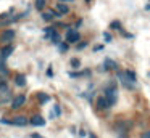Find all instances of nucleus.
Segmentation results:
<instances>
[{"label":"nucleus","mask_w":150,"mask_h":138,"mask_svg":"<svg viewBox=\"0 0 150 138\" xmlns=\"http://www.w3.org/2000/svg\"><path fill=\"white\" fill-rule=\"evenodd\" d=\"M37 98L40 99V103H47V101H50V96L47 95V93H42V92L37 93Z\"/></svg>","instance_id":"13"},{"label":"nucleus","mask_w":150,"mask_h":138,"mask_svg":"<svg viewBox=\"0 0 150 138\" xmlns=\"http://www.w3.org/2000/svg\"><path fill=\"white\" fill-rule=\"evenodd\" d=\"M31 138H44L42 135H39V133H33L31 135Z\"/></svg>","instance_id":"25"},{"label":"nucleus","mask_w":150,"mask_h":138,"mask_svg":"<svg viewBox=\"0 0 150 138\" xmlns=\"http://www.w3.org/2000/svg\"><path fill=\"white\" fill-rule=\"evenodd\" d=\"M11 53H13V47H11V45H7V47H4L2 50H0V61L4 63V61L7 60V58L10 56Z\"/></svg>","instance_id":"4"},{"label":"nucleus","mask_w":150,"mask_h":138,"mask_svg":"<svg viewBox=\"0 0 150 138\" xmlns=\"http://www.w3.org/2000/svg\"><path fill=\"white\" fill-rule=\"evenodd\" d=\"M24 103H26V95H18L16 98L13 99V103H11V108H13V109H18V108H21Z\"/></svg>","instance_id":"5"},{"label":"nucleus","mask_w":150,"mask_h":138,"mask_svg":"<svg viewBox=\"0 0 150 138\" xmlns=\"http://www.w3.org/2000/svg\"><path fill=\"white\" fill-rule=\"evenodd\" d=\"M57 8H58V13L60 15H66V13L69 11V8L66 5H63V3H58V6H57Z\"/></svg>","instance_id":"14"},{"label":"nucleus","mask_w":150,"mask_h":138,"mask_svg":"<svg viewBox=\"0 0 150 138\" xmlns=\"http://www.w3.org/2000/svg\"><path fill=\"white\" fill-rule=\"evenodd\" d=\"M97 104H98V108H100V109H105V108H110V104H108V103H107V99H105V96H100V98H98L97 99Z\"/></svg>","instance_id":"9"},{"label":"nucleus","mask_w":150,"mask_h":138,"mask_svg":"<svg viewBox=\"0 0 150 138\" xmlns=\"http://www.w3.org/2000/svg\"><path fill=\"white\" fill-rule=\"evenodd\" d=\"M11 125H16V127H26L28 124H29V119L26 117V116H16V117L11 119Z\"/></svg>","instance_id":"2"},{"label":"nucleus","mask_w":150,"mask_h":138,"mask_svg":"<svg viewBox=\"0 0 150 138\" xmlns=\"http://www.w3.org/2000/svg\"><path fill=\"white\" fill-rule=\"evenodd\" d=\"M120 79L123 80V83L127 87V88H132V85H134V83H132V82H129V79H127V77L124 76V74H120Z\"/></svg>","instance_id":"12"},{"label":"nucleus","mask_w":150,"mask_h":138,"mask_svg":"<svg viewBox=\"0 0 150 138\" xmlns=\"http://www.w3.org/2000/svg\"><path fill=\"white\" fill-rule=\"evenodd\" d=\"M103 96H105V99H107V103L110 106H113L115 103L118 101V92H116V88H113V87H108V88L105 90Z\"/></svg>","instance_id":"1"},{"label":"nucleus","mask_w":150,"mask_h":138,"mask_svg":"<svg viewBox=\"0 0 150 138\" xmlns=\"http://www.w3.org/2000/svg\"><path fill=\"white\" fill-rule=\"evenodd\" d=\"M15 83H16L18 87H24V85H26V76L18 74V76L15 77Z\"/></svg>","instance_id":"8"},{"label":"nucleus","mask_w":150,"mask_h":138,"mask_svg":"<svg viewBox=\"0 0 150 138\" xmlns=\"http://www.w3.org/2000/svg\"><path fill=\"white\" fill-rule=\"evenodd\" d=\"M86 45H87V43H86V42H81V43L78 45V50H82V48H84Z\"/></svg>","instance_id":"24"},{"label":"nucleus","mask_w":150,"mask_h":138,"mask_svg":"<svg viewBox=\"0 0 150 138\" xmlns=\"http://www.w3.org/2000/svg\"><path fill=\"white\" fill-rule=\"evenodd\" d=\"M103 69H116V63L113 60H107L103 64Z\"/></svg>","instance_id":"10"},{"label":"nucleus","mask_w":150,"mask_h":138,"mask_svg":"<svg viewBox=\"0 0 150 138\" xmlns=\"http://www.w3.org/2000/svg\"><path fill=\"white\" fill-rule=\"evenodd\" d=\"M105 40H107V42H110V40H111V37H110V34H105Z\"/></svg>","instance_id":"26"},{"label":"nucleus","mask_w":150,"mask_h":138,"mask_svg":"<svg viewBox=\"0 0 150 138\" xmlns=\"http://www.w3.org/2000/svg\"><path fill=\"white\" fill-rule=\"evenodd\" d=\"M58 47H60V51H62V53H65V51H68V43H60Z\"/></svg>","instance_id":"17"},{"label":"nucleus","mask_w":150,"mask_h":138,"mask_svg":"<svg viewBox=\"0 0 150 138\" xmlns=\"http://www.w3.org/2000/svg\"><path fill=\"white\" fill-rule=\"evenodd\" d=\"M52 16H53V13H45V15H44V19H45V21H50Z\"/></svg>","instance_id":"19"},{"label":"nucleus","mask_w":150,"mask_h":138,"mask_svg":"<svg viewBox=\"0 0 150 138\" xmlns=\"http://www.w3.org/2000/svg\"><path fill=\"white\" fill-rule=\"evenodd\" d=\"M53 109H55V116H60V112H62L60 106H58V104H55V106H53Z\"/></svg>","instance_id":"21"},{"label":"nucleus","mask_w":150,"mask_h":138,"mask_svg":"<svg viewBox=\"0 0 150 138\" xmlns=\"http://www.w3.org/2000/svg\"><path fill=\"white\" fill-rule=\"evenodd\" d=\"M0 72L2 74H8V69H7V66H5L2 61H0Z\"/></svg>","instance_id":"16"},{"label":"nucleus","mask_w":150,"mask_h":138,"mask_svg":"<svg viewBox=\"0 0 150 138\" xmlns=\"http://www.w3.org/2000/svg\"><path fill=\"white\" fill-rule=\"evenodd\" d=\"M47 77H53V69H52V67L47 69Z\"/></svg>","instance_id":"22"},{"label":"nucleus","mask_w":150,"mask_h":138,"mask_svg":"<svg viewBox=\"0 0 150 138\" xmlns=\"http://www.w3.org/2000/svg\"><path fill=\"white\" fill-rule=\"evenodd\" d=\"M102 50V45H97V47H95V50L94 51H100Z\"/></svg>","instance_id":"27"},{"label":"nucleus","mask_w":150,"mask_h":138,"mask_svg":"<svg viewBox=\"0 0 150 138\" xmlns=\"http://www.w3.org/2000/svg\"><path fill=\"white\" fill-rule=\"evenodd\" d=\"M140 138H150V132H144V133L140 135Z\"/></svg>","instance_id":"23"},{"label":"nucleus","mask_w":150,"mask_h":138,"mask_svg":"<svg viewBox=\"0 0 150 138\" xmlns=\"http://www.w3.org/2000/svg\"><path fill=\"white\" fill-rule=\"evenodd\" d=\"M44 6H45V0H37V2H36V8L39 10V11H40V10H44Z\"/></svg>","instance_id":"15"},{"label":"nucleus","mask_w":150,"mask_h":138,"mask_svg":"<svg viewBox=\"0 0 150 138\" xmlns=\"http://www.w3.org/2000/svg\"><path fill=\"white\" fill-rule=\"evenodd\" d=\"M29 122H31L33 125H36V127H39V125H40V127H44V125H45V119H44V117H40L39 114L33 116V119H31Z\"/></svg>","instance_id":"7"},{"label":"nucleus","mask_w":150,"mask_h":138,"mask_svg":"<svg viewBox=\"0 0 150 138\" xmlns=\"http://www.w3.org/2000/svg\"><path fill=\"white\" fill-rule=\"evenodd\" d=\"M13 39H15V31L13 29H8V31H5L4 34L0 35V40L4 42V43L5 42H11Z\"/></svg>","instance_id":"6"},{"label":"nucleus","mask_w":150,"mask_h":138,"mask_svg":"<svg viewBox=\"0 0 150 138\" xmlns=\"http://www.w3.org/2000/svg\"><path fill=\"white\" fill-rule=\"evenodd\" d=\"M66 40H68L69 43L79 42V32L74 31V29H68V32H66Z\"/></svg>","instance_id":"3"},{"label":"nucleus","mask_w":150,"mask_h":138,"mask_svg":"<svg viewBox=\"0 0 150 138\" xmlns=\"http://www.w3.org/2000/svg\"><path fill=\"white\" fill-rule=\"evenodd\" d=\"M124 76H126L132 83H136V72H134V71H129V69H127L126 72H124Z\"/></svg>","instance_id":"11"},{"label":"nucleus","mask_w":150,"mask_h":138,"mask_svg":"<svg viewBox=\"0 0 150 138\" xmlns=\"http://www.w3.org/2000/svg\"><path fill=\"white\" fill-rule=\"evenodd\" d=\"M111 27H113V29H121V26H120V22H118V21H113V22H111Z\"/></svg>","instance_id":"20"},{"label":"nucleus","mask_w":150,"mask_h":138,"mask_svg":"<svg viewBox=\"0 0 150 138\" xmlns=\"http://www.w3.org/2000/svg\"><path fill=\"white\" fill-rule=\"evenodd\" d=\"M89 138H97V135H95V133H92V132H91V133H89Z\"/></svg>","instance_id":"28"},{"label":"nucleus","mask_w":150,"mask_h":138,"mask_svg":"<svg viewBox=\"0 0 150 138\" xmlns=\"http://www.w3.org/2000/svg\"><path fill=\"white\" fill-rule=\"evenodd\" d=\"M71 66L73 67H79V60H76V58H74V60H71Z\"/></svg>","instance_id":"18"},{"label":"nucleus","mask_w":150,"mask_h":138,"mask_svg":"<svg viewBox=\"0 0 150 138\" xmlns=\"http://www.w3.org/2000/svg\"><path fill=\"white\" fill-rule=\"evenodd\" d=\"M62 2H73V0H62Z\"/></svg>","instance_id":"29"}]
</instances>
